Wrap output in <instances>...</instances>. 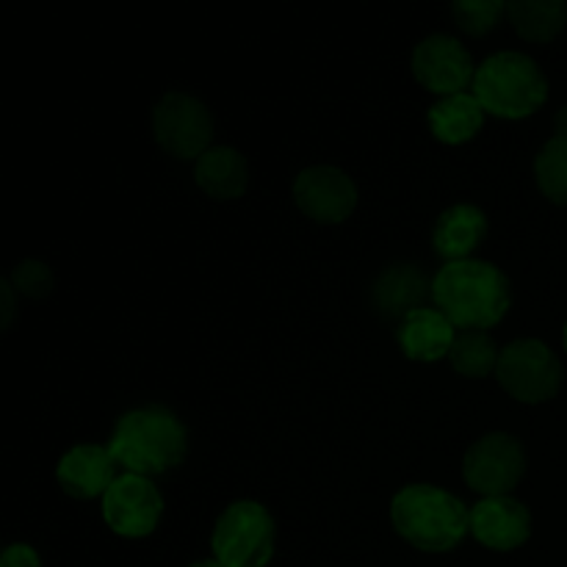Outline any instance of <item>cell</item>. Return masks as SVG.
<instances>
[{"label":"cell","mask_w":567,"mask_h":567,"mask_svg":"<svg viewBox=\"0 0 567 567\" xmlns=\"http://www.w3.org/2000/svg\"><path fill=\"white\" fill-rule=\"evenodd\" d=\"M432 302L457 330H493L513 308V282L491 260H454L432 277Z\"/></svg>","instance_id":"1"},{"label":"cell","mask_w":567,"mask_h":567,"mask_svg":"<svg viewBox=\"0 0 567 567\" xmlns=\"http://www.w3.org/2000/svg\"><path fill=\"white\" fill-rule=\"evenodd\" d=\"M109 452L125 474L153 480L181 468L188 454V430L169 408L147 404L116 421Z\"/></svg>","instance_id":"2"},{"label":"cell","mask_w":567,"mask_h":567,"mask_svg":"<svg viewBox=\"0 0 567 567\" xmlns=\"http://www.w3.org/2000/svg\"><path fill=\"white\" fill-rule=\"evenodd\" d=\"M391 524L424 554H449L471 535V507L430 482L404 485L391 502Z\"/></svg>","instance_id":"3"},{"label":"cell","mask_w":567,"mask_h":567,"mask_svg":"<svg viewBox=\"0 0 567 567\" xmlns=\"http://www.w3.org/2000/svg\"><path fill=\"white\" fill-rule=\"evenodd\" d=\"M474 97L485 114L518 122L537 114L548 100V78L532 55L518 50L493 53L476 66Z\"/></svg>","instance_id":"4"},{"label":"cell","mask_w":567,"mask_h":567,"mask_svg":"<svg viewBox=\"0 0 567 567\" xmlns=\"http://www.w3.org/2000/svg\"><path fill=\"white\" fill-rule=\"evenodd\" d=\"M275 518L260 502L238 498L216 518L210 551L225 567H266L275 559Z\"/></svg>","instance_id":"5"},{"label":"cell","mask_w":567,"mask_h":567,"mask_svg":"<svg viewBox=\"0 0 567 567\" xmlns=\"http://www.w3.org/2000/svg\"><path fill=\"white\" fill-rule=\"evenodd\" d=\"M496 380L515 402L546 404L559 393L565 380L563 360L540 338H518L498 358Z\"/></svg>","instance_id":"6"},{"label":"cell","mask_w":567,"mask_h":567,"mask_svg":"<svg viewBox=\"0 0 567 567\" xmlns=\"http://www.w3.org/2000/svg\"><path fill=\"white\" fill-rule=\"evenodd\" d=\"M153 138L166 155L197 164L214 144V116L199 97L188 92H166L150 114Z\"/></svg>","instance_id":"7"},{"label":"cell","mask_w":567,"mask_h":567,"mask_svg":"<svg viewBox=\"0 0 567 567\" xmlns=\"http://www.w3.org/2000/svg\"><path fill=\"white\" fill-rule=\"evenodd\" d=\"M526 474V449L509 432H487L463 457L465 485L482 498L513 496Z\"/></svg>","instance_id":"8"},{"label":"cell","mask_w":567,"mask_h":567,"mask_svg":"<svg viewBox=\"0 0 567 567\" xmlns=\"http://www.w3.org/2000/svg\"><path fill=\"white\" fill-rule=\"evenodd\" d=\"M164 496L153 480L136 474L116 476L114 485L100 498L105 526L125 540H144L158 529L164 518Z\"/></svg>","instance_id":"9"},{"label":"cell","mask_w":567,"mask_h":567,"mask_svg":"<svg viewBox=\"0 0 567 567\" xmlns=\"http://www.w3.org/2000/svg\"><path fill=\"white\" fill-rule=\"evenodd\" d=\"M410 70L426 92L437 94V100L463 94L476 75V64L465 44L449 33H432L421 39L413 48Z\"/></svg>","instance_id":"10"},{"label":"cell","mask_w":567,"mask_h":567,"mask_svg":"<svg viewBox=\"0 0 567 567\" xmlns=\"http://www.w3.org/2000/svg\"><path fill=\"white\" fill-rule=\"evenodd\" d=\"M358 186L343 169L330 164L308 166L293 181V203L319 225H341L358 208Z\"/></svg>","instance_id":"11"},{"label":"cell","mask_w":567,"mask_h":567,"mask_svg":"<svg viewBox=\"0 0 567 567\" xmlns=\"http://www.w3.org/2000/svg\"><path fill=\"white\" fill-rule=\"evenodd\" d=\"M471 537L491 551H515L532 537V513L515 496L480 498L471 507Z\"/></svg>","instance_id":"12"},{"label":"cell","mask_w":567,"mask_h":567,"mask_svg":"<svg viewBox=\"0 0 567 567\" xmlns=\"http://www.w3.org/2000/svg\"><path fill=\"white\" fill-rule=\"evenodd\" d=\"M116 460L111 457L109 446L97 443H78L70 452L61 454L55 465V482L61 491L78 502L103 498L109 487L116 482Z\"/></svg>","instance_id":"13"},{"label":"cell","mask_w":567,"mask_h":567,"mask_svg":"<svg viewBox=\"0 0 567 567\" xmlns=\"http://www.w3.org/2000/svg\"><path fill=\"white\" fill-rule=\"evenodd\" d=\"M396 341L402 347L404 358L415 363H437L449 358L454 341H457V327L446 319L437 308H415L399 321Z\"/></svg>","instance_id":"14"},{"label":"cell","mask_w":567,"mask_h":567,"mask_svg":"<svg viewBox=\"0 0 567 567\" xmlns=\"http://www.w3.org/2000/svg\"><path fill=\"white\" fill-rule=\"evenodd\" d=\"M487 214L480 205L457 203L443 210L432 230V249L446 264L468 260L487 236Z\"/></svg>","instance_id":"15"},{"label":"cell","mask_w":567,"mask_h":567,"mask_svg":"<svg viewBox=\"0 0 567 567\" xmlns=\"http://www.w3.org/2000/svg\"><path fill=\"white\" fill-rule=\"evenodd\" d=\"M194 183H197L199 192L208 194L216 203H230L247 192L249 164L236 147L219 144V147H210L194 164Z\"/></svg>","instance_id":"16"},{"label":"cell","mask_w":567,"mask_h":567,"mask_svg":"<svg viewBox=\"0 0 567 567\" xmlns=\"http://www.w3.org/2000/svg\"><path fill=\"white\" fill-rule=\"evenodd\" d=\"M485 109L474 97V92H463L432 103L426 111V125L437 142L460 147V144H468L471 138H476V133L485 125Z\"/></svg>","instance_id":"17"},{"label":"cell","mask_w":567,"mask_h":567,"mask_svg":"<svg viewBox=\"0 0 567 567\" xmlns=\"http://www.w3.org/2000/svg\"><path fill=\"white\" fill-rule=\"evenodd\" d=\"M424 297H432V280H426V275L421 269H415L413 264L391 266L388 271H382L380 280H377L374 299L380 305L382 313L399 316V321L415 308H424Z\"/></svg>","instance_id":"18"},{"label":"cell","mask_w":567,"mask_h":567,"mask_svg":"<svg viewBox=\"0 0 567 567\" xmlns=\"http://www.w3.org/2000/svg\"><path fill=\"white\" fill-rule=\"evenodd\" d=\"M507 17L520 39L532 44H548L565 31L567 3L565 0H509Z\"/></svg>","instance_id":"19"},{"label":"cell","mask_w":567,"mask_h":567,"mask_svg":"<svg viewBox=\"0 0 567 567\" xmlns=\"http://www.w3.org/2000/svg\"><path fill=\"white\" fill-rule=\"evenodd\" d=\"M498 358H502V349L482 330L457 332V341L449 352L452 369L460 377H468V380H485V377L496 374Z\"/></svg>","instance_id":"20"},{"label":"cell","mask_w":567,"mask_h":567,"mask_svg":"<svg viewBox=\"0 0 567 567\" xmlns=\"http://www.w3.org/2000/svg\"><path fill=\"white\" fill-rule=\"evenodd\" d=\"M535 181L543 197L567 208V138L551 136L535 155Z\"/></svg>","instance_id":"21"},{"label":"cell","mask_w":567,"mask_h":567,"mask_svg":"<svg viewBox=\"0 0 567 567\" xmlns=\"http://www.w3.org/2000/svg\"><path fill=\"white\" fill-rule=\"evenodd\" d=\"M452 14L460 31L480 39L496 31L502 17H507V3L504 0H457L452 6Z\"/></svg>","instance_id":"22"},{"label":"cell","mask_w":567,"mask_h":567,"mask_svg":"<svg viewBox=\"0 0 567 567\" xmlns=\"http://www.w3.org/2000/svg\"><path fill=\"white\" fill-rule=\"evenodd\" d=\"M9 282L14 286V291L20 293V297L44 299L53 293L55 277H53V269H50L44 260L25 258V260H20L14 269H11Z\"/></svg>","instance_id":"23"},{"label":"cell","mask_w":567,"mask_h":567,"mask_svg":"<svg viewBox=\"0 0 567 567\" xmlns=\"http://www.w3.org/2000/svg\"><path fill=\"white\" fill-rule=\"evenodd\" d=\"M0 567H42V557L28 543H11L0 557Z\"/></svg>","instance_id":"24"},{"label":"cell","mask_w":567,"mask_h":567,"mask_svg":"<svg viewBox=\"0 0 567 567\" xmlns=\"http://www.w3.org/2000/svg\"><path fill=\"white\" fill-rule=\"evenodd\" d=\"M14 316H17V291L9 282V277H3V280H0V327L9 330Z\"/></svg>","instance_id":"25"},{"label":"cell","mask_w":567,"mask_h":567,"mask_svg":"<svg viewBox=\"0 0 567 567\" xmlns=\"http://www.w3.org/2000/svg\"><path fill=\"white\" fill-rule=\"evenodd\" d=\"M554 136L567 138V105H563V109L554 114Z\"/></svg>","instance_id":"26"},{"label":"cell","mask_w":567,"mask_h":567,"mask_svg":"<svg viewBox=\"0 0 567 567\" xmlns=\"http://www.w3.org/2000/svg\"><path fill=\"white\" fill-rule=\"evenodd\" d=\"M188 567H225V565H221L219 559L210 557V559H197V563H192Z\"/></svg>","instance_id":"27"},{"label":"cell","mask_w":567,"mask_h":567,"mask_svg":"<svg viewBox=\"0 0 567 567\" xmlns=\"http://www.w3.org/2000/svg\"><path fill=\"white\" fill-rule=\"evenodd\" d=\"M563 343H565V352H567V321H565V330H563Z\"/></svg>","instance_id":"28"}]
</instances>
